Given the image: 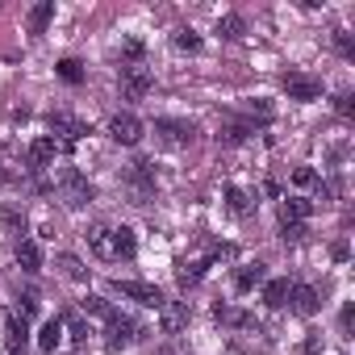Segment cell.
Here are the masks:
<instances>
[{
  "mask_svg": "<svg viewBox=\"0 0 355 355\" xmlns=\"http://www.w3.org/2000/svg\"><path fill=\"white\" fill-rule=\"evenodd\" d=\"M138 338H142V326H138L134 318H125V313H117V309L105 318V347H109V351L134 347Z\"/></svg>",
  "mask_w": 355,
  "mask_h": 355,
  "instance_id": "1",
  "label": "cell"
},
{
  "mask_svg": "<svg viewBox=\"0 0 355 355\" xmlns=\"http://www.w3.org/2000/svg\"><path fill=\"white\" fill-rule=\"evenodd\" d=\"M92 197H96L92 184L84 180L76 167H67V171H63V201H67L71 209H84V205H92Z\"/></svg>",
  "mask_w": 355,
  "mask_h": 355,
  "instance_id": "2",
  "label": "cell"
},
{
  "mask_svg": "<svg viewBox=\"0 0 355 355\" xmlns=\"http://www.w3.org/2000/svg\"><path fill=\"white\" fill-rule=\"evenodd\" d=\"M109 138L121 142V146H138L142 142V121L134 113H113L109 117Z\"/></svg>",
  "mask_w": 355,
  "mask_h": 355,
  "instance_id": "3",
  "label": "cell"
},
{
  "mask_svg": "<svg viewBox=\"0 0 355 355\" xmlns=\"http://www.w3.org/2000/svg\"><path fill=\"white\" fill-rule=\"evenodd\" d=\"M113 288H117L121 297L146 305V309H159V305H163V293H159L155 284H146V280H113Z\"/></svg>",
  "mask_w": 355,
  "mask_h": 355,
  "instance_id": "4",
  "label": "cell"
},
{
  "mask_svg": "<svg viewBox=\"0 0 355 355\" xmlns=\"http://www.w3.org/2000/svg\"><path fill=\"white\" fill-rule=\"evenodd\" d=\"M155 134L167 142V146H189L197 138V125L193 121H171V117H159L155 121Z\"/></svg>",
  "mask_w": 355,
  "mask_h": 355,
  "instance_id": "5",
  "label": "cell"
},
{
  "mask_svg": "<svg viewBox=\"0 0 355 355\" xmlns=\"http://www.w3.org/2000/svg\"><path fill=\"white\" fill-rule=\"evenodd\" d=\"M284 92H288V101H318L322 96V80L305 76V71H288L284 76Z\"/></svg>",
  "mask_w": 355,
  "mask_h": 355,
  "instance_id": "6",
  "label": "cell"
},
{
  "mask_svg": "<svg viewBox=\"0 0 355 355\" xmlns=\"http://www.w3.org/2000/svg\"><path fill=\"white\" fill-rule=\"evenodd\" d=\"M46 125H51V138H55V134H63V146H67V150L88 134V125H84L80 117H71V113H51V117H46Z\"/></svg>",
  "mask_w": 355,
  "mask_h": 355,
  "instance_id": "7",
  "label": "cell"
},
{
  "mask_svg": "<svg viewBox=\"0 0 355 355\" xmlns=\"http://www.w3.org/2000/svg\"><path fill=\"white\" fill-rule=\"evenodd\" d=\"M150 88H155V76H150L146 67H125V71H121V92H125L130 101H142Z\"/></svg>",
  "mask_w": 355,
  "mask_h": 355,
  "instance_id": "8",
  "label": "cell"
},
{
  "mask_svg": "<svg viewBox=\"0 0 355 355\" xmlns=\"http://www.w3.org/2000/svg\"><path fill=\"white\" fill-rule=\"evenodd\" d=\"M159 326H163V334H180L189 326V305L184 301H163L159 305Z\"/></svg>",
  "mask_w": 355,
  "mask_h": 355,
  "instance_id": "9",
  "label": "cell"
},
{
  "mask_svg": "<svg viewBox=\"0 0 355 355\" xmlns=\"http://www.w3.org/2000/svg\"><path fill=\"white\" fill-rule=\"evenodd\" d=\"M55 150H59V142H55L51 134H42V138H34V142H30V150H26V163H30L34 171H42V167L55 159Z\"/></svg>",
  "mask_w": 355,
  "mask_h": 355,
  "instance_id": "10",
  "label": "cell"
},
{
  "mask_svg": "<svg viewBox=\"0 0 355 355\" xmlns=\"http://www.w3.org/2000/svg\"><path fill=\"white\" fill-rule=\"evenodd\" d=\"M218 255H222V251H214L209 259H189V263H180V268H175V284H180V288H193V284H201L205 268H209Z\"/></svg>",
  "mask_w": 355,
  "mask_h": 355,
  "instance_id": "11",
  "label": "cell"
},
{
  "mask_svg": "<svg viewBox=\"0 0 355 355\" xmlns=\"http://www.w3.org/2000/svg\"><path fill=\"white\" fill-rule=\"evenodd\" d=\"M309 214H313V201H305V197H288V201L280 205V226H305Z\"/></svg>",
  "mask_w": 355,
  "mask_h": 355,
  "instance_id": "12",
  "label": "cell"
},
{
  "mask_svg": "<svg viewBox=\"0 0 355 355\" xmlns=\"http://www.w3.org/2000/svg\"><path fill=\"white\" fill-rule=\"evenodd\" d=\"M88 247H92L96 259H105V263L117 259V243H113V230H109V226H92V230H88Z\"/></svg>",
  "mask_w": 355,
  "mask_h": 355,
  "instance_id": "13",
  "label": "cell"
},
{
  "mask_svg": "<svg viewBox=\"0 0 355 355\" xmlns=\"http://www.w3.org/2000/svg\"><path fill=\"white\" fill-rule=\"evenodd\" d=\"M288 301H293V309L301 318H313L318 313V288H309V284H288Z\"/></svg>",
  "mask_w": 355,
  "mask_h": 355,
  "instance_id": "14",
  "label": "cell"
},
{
  "mask_svg": "<svg viewBox=\"0 0 355 355\" xmlns=\"http://www.w3.org/2000/svg\"><path fill=\"white\" fill-rule=\"evenodd\" d=\"M263 263H243L239 272H234V293H251L255 284H263Z\"/></svg>",
  "mask_w": 355,
  "mask_h": 355,
  "instance_id": "15",
  "label": "cell"
},
{
  "mask_svg": "<svg viewBox=\"0 0 355 355\" xmlns=\"http://www.w3.org/2000/svg\"><path fill=\"white\" fill-rule=\"evenodd\" d=\"M5 343H9V355H30L26 351V318H9V326H5Z\"/></svg>",
  "mask_w": 355,
  "mask_h": 355,
  "instance_id": "16",
  "label": "cell"
},
{
  "mask_svg": "<svg viewBox=\"0 0 355 355\" xmlns=\"http://www.w3.org/2000/svg\"><path fill=\"white\" fill-rule=\"evenodd\" d=\"M17 268H21V272H30V276L42 268V251H38V243H30V239H21V243H17Z\"/></svg>",
  "mask_w": 355,
  "mask_h": 355,
  "instance_id": "17",
  "label": "cell"
},
{
  "mask_svg": "<svg viewBox=\"0 0 355 355\" xmlns=\"http://www.w3.org/2000/svg\"><path fill=\"white\" fill-rule=\"evenodd\" d=\"M51 21H55V0H42V5L30 9V21L26 26H30V34H46Z\"/></svg>",
  "mask_w": 355,
  "mask_h": 355,
  "instance_id": "18",
  "label": "cell"
},
{
  "mask_svg": "<svg viewBox=\"0 0 355 355\" xmlns=\"http://www.w3.org/2000/svg\"><path fill=\"white\" fill-rule=\"evenodd\" d=\"M226 209H230L234 218H247V214H251L255 205H251V197H247V193H243L239 184H226Z\"/></svg>",
  "mask_w": 355,
  "mask_h": 355,
  "instance_id": "19",
  "label": "cell"
},
{
  "mask_svg": "<svg viewBox=\"0 0 355 355\" xmlns=\"http://www.w3.org/2000/svg\"><path fill=\"white\" fill-rule=\"evenodd\" d=\"M59 338H63V318H51V322L38 330V351H46V355H51V351L59 347Z\"/></svg>",
  "mask_w": 355,
  "mask_h": 355,
  "instance_id": "20",
  "label": "cell"
},
{
  "mask_svg": "<svg viewBox=\"0 0 355 355\" xmlns=\"http://www.w3.org/2000/svg\"><path fill=\"white\" fill-rule=\"evenodd\" d=\"M251 134H255V121H247V117H243V121L230 117V121L222 125V138H226V142H247Z\"/></svg>",
  "mask_w": 355,
  "mask_h": 355,
  "instance_id": "21",
  "label": "cell"
},
{
  "mask_svg": "<svg viewBox=\"0 0 355 355\" xmlns=\"http://www.w3.org/2000/svg\"><path fill=\"white\" fill-rule=\"evenodd\" d=\"M130 180L138 184V193H150V189H155V167H150L146 159H138V163L130 167Z\"/></svg>",
  "mask_w": 355,
  "mask_h": 355,
  "instance_id": "22",
  "label": "cell"
},
{
  "mask_svg": "<svg viewBox=\"0 0 355 355\" xmlns=\"http://www.w3.org/2000/svg\"><path fill=\"white\" fill-rule=\"evenodd\" d=\"M284 301H288V280H268L263 284V305L268 309H280Z\"/></svg>",
  "mask_w": 355,
  "mask_h": 355,
  "instance_id": "23",
  "label": "cell"
},
{
  "mask_svg": "<svg viewBox=\"0 0 355 355\" xmlns=\"http://www.w3.org/2000/svg\"><path fill=\"white\" fill-rule=\"evenodd\" d=\"M218 34L222 38H243L247 34V21L239 13H226V17H218Z\"/></svg>",
  "mask_w": 355,
  "mask_h": 355,
  "instance_id": "24",
  "label": "cell"
},
{
  "mask_svg": "<svg viewBox=\"0 0 355 355\" xmlns=\"http://www.w3.org/2000/svg\"><path fill=\"white\" fill-rule=\"evenodd\" d=\"M142 55H146L142 38H125V42H121V63H125V67H142Z\"/></svg>",
  "mask_w": 355,
  "mask_h": 355,
  "instance_id": "25",
  "label": "cell"
},
{
  "mask_svg": "<svg viewBox=\"0 0 355 355\" xmlns=\"http://www.w3.org/2000/svg\"><path fill=\"white\" fill-rule=\"evenodd\" d=\"M214 318L226 322V326H255L251 313H239V309H230V305H214Z\"/></svg>",
  "mask_w": 355,
  "mask_h": 355,
  "instance_id": "26",
  "label": "cell"
},
{
  "mask_svg": "<svg viewBox=\"0 0 355 355\" xmlns=\"http://www.w3.org/2000/svg\"><path fill=\"white\" fill-rule=\"evenodd\" d=\"M59 268H63V276H67V280H76V284H84V280H88V268H84L76 255H59Z\"/></svg>",
  "mask_w": 355,
  "mask_h": 355,
  "instance_id": "27",
  "label": "cell"
},
{
  "mask_svg": "<svg viewBox=\"0 0 355 355\" xmlns=\"http://www.w3.org/2000/svg\"><path fill=\"white\" fill-rule=\"evenodd\" d=\"M113 243H117V259H130V255H134V247H138V243H134V230H125V226H121V230H113Z\"/></svg>",
  "mask_w": 355,
  "mask_h": 355,
  "instance_id": "28",
  "label": "cell"
},
{
  "mask_svg": "<svg viewBox=\"0 0 355 355\" xmlns=\"http://www.w3.org/2000/svg\"><path fill=\"white\" fill-rule=\"evenodd\" d=\"M59 76H63L67 84H84V67H80L76 59H63V63H59Z\"/></svg>",
  "mask_w": 355,
  "mask_h": 355,
  "instance_id": "29",
  "label": "cell"
},
{
  "mask_svg": "<svg viewBox=\"0 0 355 355\" xmlns=\"http://www.w3.org/2000/svg\"><path fill=\"white\" fill-rule=\"evenodd\" d=\"M180 51H201V34H193V30H175V38H171Z\"/></svg>",
  "mask_w": 355,
  "mask_h": 355,
  "instance_id": "30",
  "label": "cell"
},
{
  "mask_svg": "<svg viewBox=\"0 0 355 355\" xmlns=\"http://www.w3.org/2000/svg\"><path fill=\"white\" fill-rule=\"evenodd\" d=\"M63 326L71 330V338H76V343H84V338H88V326H84V318H80V313H67V318H63Z\"/></svg>",
  "mask_w": 355,
  "mask_h": 355,
  "instance_id": "31",
  "label": "cell"
},
{
  "mask_svg": "<svg viewBox=\"0 0 355 355\" xmlns=\"http://www.w3.org/2000/svg\"><path fill=\"white\" fill-rule=\"evenodd\" d=\"M84 309L96 313V318H109V313H113V305H109L105 297H84Z\"/></svg>",
  "mask_w": 355,
  "mask_h": 355,
  "instance_id": "32",
  "label": "cell"
},
{
  "mask_svg": "<svg viewBox=\"0 0 355 355\" xmlns=\"http://www.w3.org/2000/svg\"><path fill=\"white\" fill-rule=\"evenodd\" d=\"M334 46H338V55L355 59V42H351V34H347V30H334Z\"/></svg>",
  "mask_w": 355,
  "mask_h": 355,
  "instance_id": "33",
  "label": "cell"
},
{
  "mask_svg": "<svg viewBox=\"0 0 355 355\" xmlns=\"http://www.w3.org/2000/svg\"><path fill=\"white\" fill-rule=\"evenodd\" d=\"M38 313V293H21V309H17V318H34Z\"/></svg>",
  "mask_w": 355,
  "mask_h": 355,
  "instance_id": "34",
  "label": "cell"
},
{
  "mask_svg": "<svg viewBox=\"0 0 355 355\" xmlns=\"http://www.w3.org/2000/svg\"><path fill=\"white\" fill-rule=\"evenodd\" d=\"M293 184H301V189L318 184V175H313V167H297V171H293Z\"/></svg>",
  "mask_w": 355,
  "mask_h": 355,
  "instance_id": "35",
  "label": "cell"
},
{
  "mask_svg": "<svg viewBox=\"0 0 355 355\" xmlns=\"http://www.w3.org/2000/svg\"><path fill=\"white\" fill-rule=\"evenodd\" d=\"M334 109H338L343 117H351V113H355V101H351V92H338V96H334Z\"/></svg>",
  "mask_w": 355,
  "mask_h": 355,
  "instance_id": "36",
  "label": "cell"
},
{
  "mask_svg": "<svg viewBox=\"0 0 355 355\" xmlns=\"http://www.w3.org/2000/svg\"><path fill=\"white\" fill-rule=\"evenodd\" d=\"M351 322H355V305L347 301V305H343V313H338V330H343V334H351Z\"/></svg>",
  "mask_w": 355,
  "mask_h": 355,
  "instance_id": "37",
  "label": "cell"
},
{
  "mask_svg": "<svg viewBox=\"0 0 355 355\" xmlns=\"http://www.w3.org/2000/svg\"><path fill=\"white\" fill-rule=\"evenodd\" d=\"M305 234H309L305 226H284V243H301Z\"/></svg>",
  "mask_w": 355,
  "mask_h": 355,
  "instance_id": "38",
  "label": "cell"
},
{
  "mask_svg": "<svg viewBox=\"0 0 355 355\" xmlns=\"http://www.w3.org/2000/svg\"><path fill=\"white\" fill-rule=\"evenodd\" d=\"M330 255H334V259H347V255H351V247H347V243H334V247H330Z\"/></svg>",
  "mask_w": 355,
  "mask_h": 355,
  "instance_id": "39",
  "label": "cell"
}]
</instances>
